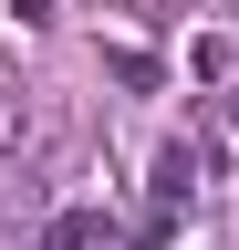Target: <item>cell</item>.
Segmentation results:
<instances>
[{
  "label": "cell",
  "instance_id": "6da1fadb",
  "mask_svg": "<svg viewBox=\"0 0 239 250\" xmlns=\"http://www.w3.org/2000/svg\"><path fill=\"white\" fill-rule=\"evenodd\" d=\"M104 240H114V219H104V208H52L32 250H104Z\"/></svg>",
  "mask_w": 239,
  "mask_h": 250
},
{
  "label": "cell",
  "instance_id": "7a4b0ae2",
  "mask_svg": "<svg viewBox=\"0 0 239 250\" xmlns=\"http://www.w3.org/2000/svg\"><path fill=\"white\" fill-rule=\"evenodd\" d=\"M104 73L125 83V94H156V83H166V62L146 52V42H114V52H104Z\"/></svg>",
  "mask_w": 239,
  "mask_h": 250
},
{
  "label": "cell",
  "instance_id": "3957f363",
  "mask_svg": "<svg viewBox=\"0 0 239 250\" xmlns=\"http://www.w3.org/2000/svg\"><path fill=\"white\" fill-rule=\"evenodd\" d=\"M187 177H198V156H187V146H156V208L187 198Z\"/></svg>",
  "mask_w": 239,
  "mask_h": 250
},
{
  "label": "cell",
  "instance_id": "277c9868",
  "mask_svg": "<svg viewBox=\"0 0 239 250\" xmlns=\"http://www.w3.org/2000/svg\"><path fill=\"white\" fill-rule=\"evenodd\" d=\"M11 11H21V21H52V0H11Z\"/></svg>",
  "mask_w": 239,
  "mask_h": 250
},
{
  "label": "cell",
  "instance_id": "5b68a950",
  "mask_svg": "<svg viewBox=\"0 0 239 250\" xmlns=\"http://www.w3.org/2000/svg\"><path fill=\"white\" fill-rule=\"evenodd\" d=\"M219 115H229V125H239V73H229V94H219Z\"/></svg>",
  "mask_w": 239,
  "mask_h": 250
}]
</instances>
